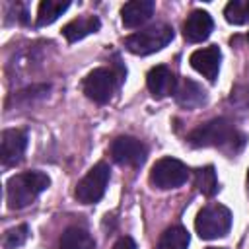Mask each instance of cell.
Masks as SVG:
<instances>
[{
  "instance_id": "6da1fadb",
  "label": "cell",
  "mask_w": 249,
  "mask_h": 249,
  "mask_svg": "<svg viewBox=\"0 0 249 249\" xmlns=\"http://www.w3.org/2000/svg\"><path fill=\"white\" fill-rule=\"evenodd\" d=\"M49 185H51V179L43 171H23L10 177L6 183L8 206L14 210L29 206Z\"/></svg>"
},
{
  "instance_id": "7a4b0ae2",
  "label": "cell",
  "mask_w": 249,
  "mask_h": 249,
  "mask_svg": "<svg viewBox=\"0 0 249 249\" xmlns=\"http://www.w3.org/2000/svg\"><path fill=\"white\" fill-rule=\"evenodd\" d=\"M235 140H243V134H239L235 130V126L226 119L208 121L189 134V142L196 148L218 146V148H231L235 152V148H233Z\"/></svg>"
},
{
  "instance_id": "52a82bcc",
  "label": "cell",
  "mask_w": 249,
  "mask_h": 249,
  "mask_svg": "<svg viewBox=\"0 0 249 249\" xmlns=\"http://www.w3.org/2000/svg\"><path fill=\"white\" fill-rule=\"evenodd\" d=\"M117 88V76L111 68H95L91 70L82 84L84 93L95 103H107Z\"/></svg>"
},
{
  "instance_id": "d4e9b609",
  "label": "cell",
  "mask_w": 249,
  "mask_h": 249,
  "mask_svg": "<svg viewBox=\"0 0 249 249\" xmlns=\"http://www.w3.org/2000/svg\"><path fill=\"white\" fill-rule=\"evenodd\" d=\"M247 39H249V35H247Z\"/></svg>"
},
{
  "instance_id": "d6986e66",
  "label": "cell",
  "mask_w": 249,
  "mask_h": 249,
  "mask_svg": "<svg viewBox=\"0 0 249 249\" xmlns=\"http://www.w3.org/2000/svg\"><path fill=\"white\" fill-rule=\"evenodd\" d=\"M195 187L206 196H212L218 191V179L212 165H204L195 171Z\"/></svg>"
},
{
  "instance_id": "2e32d148",
  "label": "cell",
  "mask_w": 249,
  "mask_h": 249,
  "mask_svg": "<svg viewBox=\"0 0 249 249\" xmlns=\"http://www.w3.org/2000/svg\"><path fill=\"white\" fill-rule=\"evenodd\" d=\"M58 249H95L93 237L82 228H68L60 235Z\"/></svg>"
},
{
  "instance_id": "e0dca14e",
  "label": "cell",
  "mask_w": 249,
  "mask_h": 249,
  "mask_svg": "<svg viewBox=\"0 0 249 249\" xmlns=\"http://www.w3.org/2000/svg\"><path fill=\"white\" fill-rule=\"evenodd\" d=\"M189 231L181 226H171L167 228L160 239H158V249H187L189 247Z\"/></svg>"
},
{
  "instance_id": "ac0fdd59",
  "label": "cell",
  "mask_w": 249,
  "mask_h": 249,
  "mask_svg": "<svg viewBox=\"0 0 249 249\" xmlns=\"http://www.w3.org/2000/svg\"><path fill=\"white\" fill-rule=\"evenodd\" d=\"M70 8V2H60V0H43L37 8V25H49L58 19L66 10Z\"/></svg>"
},
{
  "instance_id": "8fae6325",
  "label": "cell",
  "mask_w": 249,
  "mask_h": 249,
  "mask_svg": "<svg viewBox=\"0 0 249 249\" xmlns=\"http://www.w3.org/2000/svg\"><path fill=\"white\" fill-rule=\"evenodd\" d=\"M146 84H148V89L154 97L161 99V97H167L171 93H175V88H177V80L173 76V72L160 64V66H154L148 76H146Z\"/></svg>"
},
{
  "instance_id": "7c38bea8",
  "label": "cell",
  "mask_w": 249,
  "mask_h": 249,
  "mask_svg": "<svg viewBox=\"0 0 249 249\" xmlns=\"http://www.w3.org/2000/svg\"><path fill=\"white\" fill-rule=\"evenodd\" d=\"M212 25L214 23H212V18H210L208 12L195 10V12H191L187 16V19L183 23V35L191 43H200V41H204L210 35Z\"/></svg>"
},
{
  "instance_id": "8992f818",
  "label": "cell",
  "mask_w": 249,
  "mask_h": 249,
  "mask_svg": "<svg viewBox=\"0 0 249 249\" xmlns=\"http://www.w3.org/2000/svg\"><path fill=\"white\" fill-rule=\"evenodd\" d=\"M109 167L105 163H97L93 165L76 185V191H74V196L78 198V202L82 204H93L97 202L105 189H107V183H109Z\"/></svg>"
},
{
  "instance_id": "44dd1931",
  "label": "cell",
  "mask_w": 249,
  "mask_h": 249,
  "mask_svg": "<svg viewBox=\"0 0 249 249\" xmlns=\"http://www.w3.org/2000/svg\"><path fill=\"white\" fill-rule=\"evenodd\" d=\"M27 237H29V228L25 224H21V226H16V228L6 230L4 237H2V245L6 249H16V247L23 245L27 241Z\"/></svg>"
},
{
  "instance_id": "603a6c76",
  "label": "cell",
  "mask_w": 249,
  "mask_h": 249,
  "mask_svg": "<svg viewBox=\"0 0 249 249\" xmlns=\"http://www.w3.org/2000/svg\"><path fill=\"white\" fill-rule=\"evenodd\" d=\"M247 191H249V169H247Z\"/></svg>"
},
{
  "instance_id": "277c9868",
  "label": "cell",
  "mask_w": 249,
  "mask_h": 249,
  "mask_svg": "<svg viewBox=\"0 0 249 249\" xmlns=\"http://www.w3.org/2000/svg\"><path fill=\"white\" fill-rule=\"evenodd\" d=\"M195 228L202 239L224 237L231 228V212L224 204H208L196 214Z\"/></svg>"
},
{
  "instance_id": "9c48e42d",
  "label": "cell",
  "mask_w": 249,
  "mask_h": 249,
  "mask_svg": "<svg viewBox=\"0 0 249 249\" xmlns=\"http://www.w3.org/2000/svg\"><path fill=\"white\" fill-rule=\"evenodd\" d=\"M27 146V134L19 128H8L2 132V140H0V158H2V165L10 167L21 161L23 152Z\"/></svg>"
},
{
  "instance_id": "cb8c5ba5",
  "label": "cell",
  "mask_w": 249,
  "mask_h": 249,
  "mask_svg": "<svg viewBox=\"0 0 249 249\" xmlns=\"http://www.w3.org/2000/svg\"><path fill=\"white\" fill-rule=\"evenodd\" d=\"M208 249H222V247H208Z\"/></svg>"
},
{
  "instance_id": "3957f363",
  "label": "cell",
  "mask_w": 249,
  "mask_h": 249,
  "mask_svg": "<svg viewBox=\"0 0 249 249\" xmlns=\"http://www.w3.org/2000/svg\"><path fill=\"white\" fill-rule=\"evenodd\" d=\"M171 41H173V29L165 23H158V25H152L148 29H142V31H136V33L128 35L124 39V47L132 54L146 56V54L161 51Z\"/></svg>"
},
{
  "instance_id": "5b68a950",
  "label": "cell",
  "mask_w": 249,
  "mask_h": 249,
  "mask_svg": "<svg viewBox=\"0 0 249 249\" xmlns=\"http://www.w3.org/2000/svg\"><path fill=\"white\" fill-rule=\"evenodd\" d=\"M189 177V169L183 161L175 158H161L150 169V183L156 189H177Z\"/></svg>"
},
{
  "instance_id": "ffe728a7",
  "label": "cell",
  "mask_w": 249,
  "mask_h": 249,
  "mask_svg": "<svg viewBox=\"0 0 249 249\" xmlns=\"http://www.w3.org/2000/svg\"><path fill=\"white\" fill-rule=\"evenodd\" d=\"M226 21L231 25H243L249 21V0H231L224 8Z\"/></svg>"
},
{
  "instance_id": "4fadbf2b",
  "label": "cell",
  "mask_w": 249,
  "mask_h": 249,
  "mask_svg": "<svg viewBox=\"0 0 249 249\" xmlns=\"http://www.w3.org/2000/svg\"><path fill=\"white\" fill-rule=\"evenodd\" d=\"M152 14H154L152 0H132L121 8V19L124 27H138L144 21H148Z\"/></svg>"
},
{
  "instance_id": "ba28073f",
  "label": "cell",
  "mask_w": 249,
  "mask_h": 249,
  "mask_svg": "<svg viewBox=\"0 0 249 249\" xmlns=\"http://www.w3.org/2000/svg\"><path fill=\"white\" fill-rule=\"evenodd\" d=\"M111 158L121 163V165H128V167H140L146 161V146L134 138V136H119L111 142L109 148Z\"/></svg>"
},
{
  "instance_id": "30bf717a",
  "label": "cell",
  "mask_w": 249,
  "mask_h": 249,
  "mask_svg": "<svg viewBox=\"0 0 249 249\" xmlns=\"http://www.w3.org/2000/svg\"><path fill=\"white\" fill-rule=\"evenodd\" d=\"M220 58H222L220 49H218L216 45H210V47H206V49L195 51V53L191 54L189 62H191V66H193L198 74H202L204 78H208L210 82H214L216 76H218V70H220Z\"/></svg>"
},
{
  "instance_id": "7402d4cb",
  "label": "cell",
  "mask_w": 249,
  "mask_h": 249,
  "mask_svg": "<svg viewBox=\"0 0 249 249\" xmlns=\"http://www.w3.org/2000/svg\"><path fill=\"white\" fill-rule=\"evenodd\" d=\"M113 249H136V243H134V239H132V237L124 235V237L117 239V243L113 245Z\"/></svg>"
},
{
  "instance_id": "9a60e30c",
  "label": "cell",
  "mask_w": 249,
  "mask_h": 249,
  "mask_svg": "<svg viewBox=\"0 0 249 249\" xmlns=\"http://www.w3.org/2000/svg\"><path fill=\"white\" fill-rule=\"evenodd\" d=\"M99 19L95 16H82V18H76L72 21H68L64 27H62V35L66 37L68 43H76L80 39H84L86 35L89 33H95L99 29Z\"/></svg>"
},
{
  "instance_id": "5bb4252c",
  "label": "cell",
  "mask_w": 249,
  "mask_h": 249,
  "mask_svg": "<svg viewBox=\"0 0 249 249\" xmlns=\"http://www.w3.org/2000/svg\"><path fill=\"white\" fill-rule=\"evenodd\" d=\"M175 99L185 109H196L206 101V91L196 82L183 78L175 88Z\"/></svg>"
}]
</instances>
